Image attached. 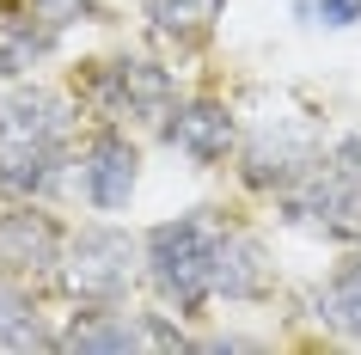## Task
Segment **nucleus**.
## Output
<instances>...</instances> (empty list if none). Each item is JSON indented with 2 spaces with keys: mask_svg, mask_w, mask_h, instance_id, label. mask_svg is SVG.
<instances>
[{
  "mask_svg": "<svg viewBox=\"0 0 361 355\" xmlns=\"http://www.w3.org/2000/svg\"><path fill=\"white\" fill-rule=\"evenodd\" d=\"M80 104L56 86H13L0 98V196L6 203H49L74 166Z\"/></svg>",
  "mask_w": 361,
  "mask_h": 355,
  "instance_id": "f257e3e1",
  "label": "nucleus"
},
{
  "mask_svg": "<svg viewBox=\"0 0 361 355\" xmlns=\"http://www.w3.org/2000/svg\"><path fill=\"white\" fill-rule=\"evenodd\" d=\"M221 208H190L171 221L141 233L147 251V288L171 318H202V306H214V270H221Z\"/></svg>",
  "mask_w": 361,
  "mask_h": 355,
  "instance_id": "f03ea898",
  "label": "nucleus"
},
{
  "mask_svg": "<svg viewBox=\"0 0 361 355\" xmlns=\"http://www.w3.org/2000/svg\"><path fill=\"white\" fill-rule=\"evenodd\" d=\"M276 208L300 233H319L331 245H361V129L331 141L319 166L276 196Z\"/></svg>",
  "mask_w": 361,
  "mask_h": 355,
  "instance_id": "7ed1b4c3",
  "label": "nucleus"
},
{
  "mask_svg": "<svg viewBox=\"0 0 361 355\" xmlns=\"http://www.w3.org/2000/svg\"><path fill=\"white\" fill-rule=\"evenodd\" d=\"M74 104L86 123H111V129L166 123V111L178 104V80L153 56H104L74 74Z\"/></svg>",
  "mask_w": 361,
  "mask_h": 355,
  "instance_id": "20e7f679",
  "label": "nucleus"
},
{
  "mask_svg": "<svg viewBox=\"0 0 361 355\" xmlns=\"http://www.w3.org/2000/svg\"><path fill=\"white\" fill-rule=\"evenodd\" d=\"M135 282H147V251L135 233L111 221L74 227L68 239V258H61V294L80 300V306H123L135 294Z\"/></svg>",
  "mask_w": 361,
  "mask_h": 355,
  "instance_id": "39448f33",
  "label": "nucleus"
},
{
  "mask_svg": "<svg viewBox=\"0 0 361 355\" xmlns=\"http://www.w3.org/2000/svg\"><path fill=\"white\" fill-rule=\"evenodd\" d=\"M324 160V141L312 129V116L300 111H269L251 123V135H239V184L257 196H282Z\"/></svg>",
  "mask_w": 361,
  "mask_h": 355,
  "instance_id": "423d86ee",
  "label": "nucleus"
},
{
  "mask_svg": "<svg viewBox=\"0 0 361 355\" xmlns=\"http://www.w3.org/2000/svg\"><path fill=\"white\" fill-rule=\"evenodd\" d=\"M74 184L92 215H123L135 203V184H141V148L129 141V129L92 123V135L74 153Z\"/></svg>",
  "mask_w": 361,
  "mask_h": 355,
  "instance_id": "0eeeda50",
  "label": "nucleus"
},
{
  "mask_svg": "<svg viewBox=\"0 0 361 355\" xmlns=\"http://www.w3.org/2000/svg\"><path fill=\"white\" fill-rule=\"evenodd\" d=\"M74 227H61L49 215V203H6L0 208V270L56 288L61 282V258H68Z\"/></svg>",
  "mask_w": 361,
  "mask_h": 355,
  "instance_id": "6e6552de",
  "label": "nucleus"
},
{
  "mask_svg": "<svg viewBox=\"0 0 361 355\" xmlns=\"http://www.w3.org/2000/svg\"><path fill=\"white\" fill-rule=\"evenodd\" d=\"M159 135H166V148H178L190 166L214 172L227 166L233 153H239V116H233V104H221V98H178L166 111V123H159Z\"/></svg>",
  "mask_w": 361,
  "mask_h": 355,
  "instance_id": "1a4fd4ad",
  "label": "nucleus"
},
{
  "mask_svg": "<svg viewBox=\"0 0 361 355\" xmlns=\"http://www.w3.org/2000/svg\"><path fill=\"white\" fill-rule=\"evenodd\" d=\"M214 294L221 300H269L276 294V263H269V245L251 233L245 221H221V270H214Z\"/></svg>",
  "mask_w": 361,
  "mask_h": 355,
  "instance_id": "9d476101",
  "label": "nucleus"
},
{
  "mask_svg": "<svg viewBox=\"0 0 361 355\" xmlns=\"http://www.w3.org/2000/svg\"><path fill=\"white\" fill-rule=\"evenodd\" d=\"M61 349H80V355H129V349H153L147 313H129V300H123V306H80L74 325L61 331Z\"/></svg>",
  "mask_w": 361,
  "mask_h": 355,
  "instance_id": "9b49d317",
  "label": "nucleus"
},
{
  "mask_svg": "<svg viewBox=\"0 0 361 355\" xmlns=\"http://www.w3.org/2000/svg\"><path fill=\"white\" fill-rule=\"evenodd\" d=\"M56 37L61 31H49L25 0H0V80H25L56 49Z\"/></svg>",
  "mask_w": 361,
  "mask_h": 355,
  "instance_id": "f8f14e48",
  "label": "nucleus"
},
{
  "mask_svg": "<svg viewBox=\"0 0 361 355\" xmlns=\"http://www.w3.org/2000/svg\"><path fill=\"white\" fill-rule=\"evenodd\" d=\"M312 313L324 331H337L343 343H361V245L343 263H331V276L312 288Z\"/></svg>",
  "mask_w": 361,
  "mask_h": 355,
  "instance_id": "ddd939ff",
  "label": "nucleus"
},
{
  "mask_svg": "<svg viewBox=\"0 0 361 355\" xmlns=\"http://www.w3.org/2000/svg\"><path fill=\"white\" fill-rule=\"evenodd\" d=\"M221 6L227 0H141V19L171 49H202L221 25Z\"/></svg>",
  "mask_w": 361,
  "mask_h": 355,
  "instance_id": "4468645a",
  "label": "nucleus"
},
{
  "mask_svg": "<svg viewBox=\"0 0 361 355\" xmlns=\"http://www.w3.org/2000/svg\"><path fill=\"white\" fill-rule=\"evenodd\" d=\"M0 343L6 349H61V331H43L37 282L0 270Z\"/></svg>",
  "mask_w": 361,
  "mask_h": 355,
  "instance_id": "2eb2a0df",
  "label": "nucleus"
},
{
  "mask_svg": "<svg viewBox=\"0 0 361 355\" xmlns=\"http://www.w3.org/2000/svg\"><path fill=\"white\" fill-rule=\"evenodd\" d=\"M49 31H68V25H92L104 19V0H25Z\"/></svg>",
  "mask_w": 361,
  "mask_h": 355,
  "instance_id": "dca6fc26",
  "label": "nucleus"
},
{
  "mask_svg": "<svg viewBox=\"0 0 361 355\" xmlns=\"http://www.w3.org/2000/svg\"><path fill=\"white\" fill-rule=\"evenodd\" d=\"M324 25H361V0H319Z\"/></svg>",
  "mask_w": 361,
  "mask_h": 355,
  "instance_id": "f3484780",
  "label": "nucleus"
}]
</instances>
